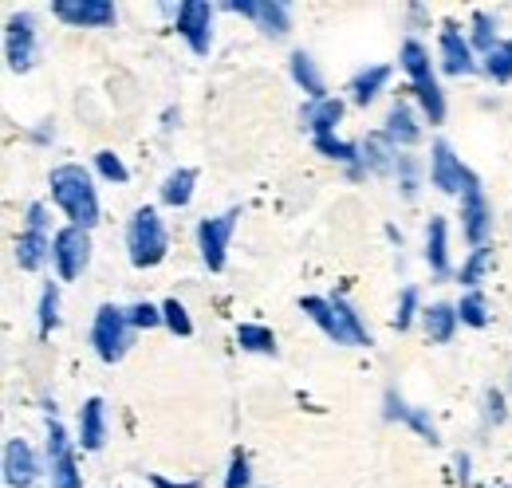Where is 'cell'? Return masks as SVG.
Wrapping results in <instances>:
<instances>
[{
	"mask_svg": "<svg viewBox=\"0 0 512 488\" xmlns=\"http://www.w3.org/2000/svg\"><path fill=\"white\" fill-rule=\"evenodd\" d=\"M48 193H52V205L67 217V225L75 229H95L103 221V205H99V189L87 166L79 162H60L52 166L48 174Z\"/></svg>",
	"mask_w": 512,
	"mask_h": 488,
	"instance_id": "cell-1",
	"label": "cell"
},
{
	"mask_svg": "<svg viewBox=\"0 0 512 488\" xmlns=\"http://www.w3.org/2000/svg\"><path fill=\"white\" fill-rule=\"evenodd\" d=\"M300 311L320 327L331 343H339V347H371L375 343L371 331H367V323H363V315L355 311V304L347 296H339V292H331V296H304Z\"/></svg>",
	"mask_w": 512,
	"mask_h": 488,
	"instance_id": "cell-2",
	"label": "cell"
},
{
	"mask_svg": "<svg viewBox=\"0 0 512 488\" xmlns=\"http://www.w3.org/2000/svg\"><path fill=\"white\" fill-rule=\"evenodd\" d=\"M170 252V229L162 221V213L154 205H142L134 209V217L127 221V256L138 272L146 268H158Z\"/></svg>",
	"mask_w": 512,
	"mask_h": 488,
	"instance_id": "cell-3",
	"label": "cell"
},
{
	"mask_svg": "<svg viewBox=\"0 0 512 488\" xmlns=\"http://www.w3.org/2000/svg\"><path fill=\"white\" fill-rule=\"evenodd\" d=\"M91 351L99 355V363L115 366L123 363V355L130 351V339H134V327L127 319V307L119 304H99L95 319H91Z\"/></svg>",
	"mask_w": 512,
	"mask_h": 488,
	"instance_id": "cell-4",
	"label": "cell"
},
{
	"mask_svg": "<svg viewBox=\"0 0 512 488\" xmlns=\"http://www.w3.org/2000/svg\"><path fill=\"white\" fill-rule=\"evenodd\" d=\"M44 457H48V485L83 488V469H79V461H75V437L67 433V426L60 418H48Z\"/></svg>",
	"mask_w": 512,
	"mask_h": 488,
	"instance_id": "cell-5",
	"label": "cell"
},
{
	"mask_svg": "<svg viewBox=\"0 0 512 488\" xmlns=\"http://www.w3.org/2000/svg\"><path fill=\"white\" fill-rule=\"evenodd\" d=\"M241 225V209H225L217 217H201L197 221V256L209 272H221L225 260H229V244H233V233Z\"/></svg>",
	"mask_w": 512,
	"mask_h": 488,
	"instance_id": "cell-6",
	"label": "cell"
},
{
	"mask_svg": "<svg viewBox=\"0 0 512 488\" xmlns=\"http://www.w3.org/2000/svg\"><path fill=\"white\" fill-rule=\"evenodd\" d=\"M457 201H461V209H457L461 237L469 241V248H485L489 237H493V205H489V193H485L477 174H469V182H465Z\"/></svg>",
	"mask_w": 512,
	"mask_h": 488,
	"instance_id": "cell-7",
	"label": "cell"
},
{
	"mask_svg": "<svg viewBox=\"0 0 512 488\" xmlns=\"http://www.w3.org/2000/svg\"><path fill=\"white\" fill-rule=\"evenodd\" d=\"M4 60L16 75L36 67V60H40V32H36V16L32 12H12L4 20Z\"/></svg>",
	"mask_w": 512,
	"mask_h": 488,
	"instance_id": "cell-8",
	"label": "cell"
},
{
	"mask_svg": "<svg viewBox=\"0 0 512 488\" xmlns=\"http://www.w3.org/2000/svg\"><path fill=\"white\" fill-rule=\"evenodd\" d=\"M91 264V233L87 229H75V225H64L56 229L52 237V268L60 280H79Z\"/></svg>",
	"mask_w": 512,
	"mask_h": 488,
	"instance_id": "cell-9",
	"label": "cell"
},
{
	"mask_svg": "<svg viewBox=\"0 0 512 488\" xmlns=\"http://www.w3.org/2000/svg\"><path fill=\"white\" fill-rule=\"evenodd\" d=\"M213 16H217V4H205V0H186V4H178L174 28H178V36L190 44L193 56H209V48H213Z\"/></svg>",
	"mask_w": 512,
	"mask_h": 488,
	"instance_id": "cell-10",
	"label": "cell"
},
{
	"mask_svg": "<svg viewBox=\"0 0 512 488\" xmlns=\"http://www.w3.org/2000/svg\"><path fill=\"white\" fill-rule=\"evenodd\" d=\"M217 8L253 20L260 36H268V40H284L292 32V4H284V0H237V4H217Z\"/></svg>",
	"mask_w": 512,
	"mask_h": 488,
	"instance_id": "cell-11",
	"label": "cell"
},
{
	"mask_svg": "<svg viewBox=\"0 0 512 488\" xmlns=\"http://www.w3.org/2000/svg\"><path fill=\"white\" fill-rule=\"evenodd\" d=\"M469 174H473V170L453 154V146H449L446 138H434V142H430V185H434L438 193L461 197Z\"/></svg>",
	"mask_w": 512,
	"mask_h": 488,
	"instance_id": "cell-12",
	"label": "cell"
},
{
	"mask_svg": "<svg viewBox=\"0 0 512 488\" xmlns=\"http://www.w3.org/2000/svg\"><path fill=\"white\" fill-rule=\"evenodd\" d=\"M4 485L8 488H36L40 485V477L48 473L44 465H40V457H36V449L24 441V437H8L4 441Z\"/></svg>",
	"mask_w": 512,
	"mask_h": 488,
	"instance_id": "cell-13",
	"label": "cell"
},
{
	"mask_svg": "<svg viewBox=\"0 0 512 488\" xmlns=\"http://www.w3.org/2000/svg\"><path fill=\"white\" fill-rule=\"evenodd\" d=\"M438 63H442V71L453 75V79H465V75L481 71V60H477L469 36H465L461 24H453V20L442 24V36H438Z\"/></svg>",
	"mask_w": 512,
	"mask_h": 488,
	"instance_id": "cell-14",
	"label": "cell"
},
{
	"mask_svg": "<svg viewBox=\"0 0 512 488\" xmlns=\"http://www.w3.org/2000/svg\"><path fill=\"white\" fill-rule=\"evenodd\" d=\"M52 16L64 28H111L119 8L111 0H52Z\"/></svg>",
	"mask_w": 512,
	"mask_h": 488,
	"instance_id": "cell-15",
	"label": "cell"
},
{
	"mask_svg": "<svg viewBox=\"0 0 512 488\" xmlns=\"http://www.w3.org/2000/svg\"><path fill=\"white\" fill-rule=\"evenodd\" d=\"M383 418L386 422H402V426L414 429V433H418L422 441H430V445H442V433H438V422L430 418V410H426V406H410V402L398 394V386H386Z\"/></svg>",
	"mask_w": 512,
	"mask_h": 488,
	"instance_id": "cell-16",
	"label": "cell"
},
{
	"mask_svg": "<svg viewBox=\"0 0 512 488\" xmlns=\"http://www.w3.org/2000/svg\"><path fill=\"white\" fill-rule=\"evenodd\" d=\"M398 154H402V150L386 138L383 130H375V134H367V138L359 142V170H363V174H375V178H394Z\"/></svg>",
	"mask_w": 512,
	"mask_h": 488,
	"instance_id": "cell-17",
	"label": "cell"
},
{
	"mask_svg": "<svg viewBox=\"0 0 512 488\" xmlns=\"http://www.w3.org/2000/svg\"><path fill=\"white\" fill-rule=\"evenodd\" d=\"M75 445L83 453H99L107 445V406L103 398H87L79 406V422H75Z\"/></svg>",
	"mask_w": 512,
	"mask_h": 488,
	"instance_id": "cell-18",
	"label": "cell"
},
{
	"mask_svg": "<svg viewBox=\"0 0 512 488\" xmlns=\"http://www.w3.org/2000/svg\"><path fill=\"white\" fill-rule=\"evenodd\" d=\"M383 134L398 146V150H410V146L422 142V115H418L406 99H394L390 111H386Z\"/></svg>",
	"mask_w": 512,
	"mask_h": 488,
	"instance_id": "cell-19",
	"label": "cell"
},
{
	"mask_svg": "<svg viewBox=\"0 0 512 488\" xmlns=\"http://www.w3.org/2000/svg\"><path fill=\"white\" fill-rule=\"evenodd\" d=\"M422 260H426V268H430L434 280H449V276H453L446 217H430V221H426V248H422Z\"/></svg>",
	"mask_w": 512,
	"mask_h": 488,
	"instance_id": "cell-20",
	"label": "cell"
},
{
	"mask_svg": "<svg viewBox=\"0 0 512 488\" xmlns=\"http://www.w3.org/2000/svg\"><path fill=\"white\" fill-rule=\"evenodd\" d=\"M52 237H56V233H32V229H20L16 241H12L16 268H20V272H40L44 264H52Z\"/></svg>",
	"mask_w": 512,
	"mask_h": 488,
	"instance_id": "cell-21",
	"label": "cell"
},
{
	"mask_svg": "<svg viewBox=\"0 0 512 488\" xmlns=\"http://www.w3.org/2000/svg\"><path fill=\"white\" fill-rule=\"evenodd\" d=\"M343 115H347V103H343L339 95H327L320 103H304V107H300V122H304V130H308L312 138L335 134Z\"/></svg>",
	"mask_w": 512,
	"mask_h": 488,
	"instance_id": "cell-22",
	"label": "cell"
},
{
	"mask_svg": "<svg viewBox=\"0 0 512 488\" xmlns=\"http://www.w3.org/2000/svg\"><path fill=\"white\" fill-rule=\"evenodd\" d=\"M288 75H292V83L304 91V103L327 99V83H323L320 67H316V60H312L304 48H296V52L288 56Z\"/></svg>",
	"mask_w": 512,
	"mask_h": 488,
	"instance_id": "cell-23",
	"label": "cell"
},
{
	"mask_svg": "<svg viewBox=\"0 0 512 488\" xmlns=\"http://www.w3.org/2000/svg\"><path fill=\"white\" fill-rule=\"evenodd\" d=\"M390 67L386 63H371V67H363V71H355V79L347 83V99L355 103V107H371L379 95L386 91V83H390Z\"/></svg>",
	"mask_w": 512,
	"mask_h": 488,
	"instance_id": "cell-24",
	"label": "cell"
},
{
	"mask_svg": "<svg viewBox=\"0 0 512 488\" xmlns=\"http://www.w3.org/2000/svg\"><path fill=\"white\" fill-rule=\"evenodd\" d=\"M457 327H461V319H457V304H446V300H438V304L422 307V331H426V339L430 343H453V335H457Z\"/></svg>",
	"mask_w": 512,
	"mask_h": 488,
	"instance_id": "cell-25",
	"label": "cell"
},
{
	"mask_svg": "<svg viewBox=\"0 0 512 488\" xmlns=\"http://www.w3.org/2000/svg\"><path fill=\"white\" fill-rule=\"evenodd\" d=\"M398 67L406 71L410 87H414V83H426V79H438V75H434V60H430V48H426L422 40H414V36L402 40V48H398Z\"/></svg>",
	"mask_w": 512,
	"mask_h": 488,
	"instance_id": "cell-26",
	"label": "cell"
},
{
	"mask_svg": "<svg viewBox=\"0 0 512 488\" xmlns=\"http://www.w3.org/2000/svg\"><path fill=\"white\" fill-rule=\"evenodd\" d=\"M193 189H197V170H193V166H178V170H170V174L162 178L158 197H162L166 209H186L193 201Z\"/></svg>",
	"mask_w": 512,
	"mask_h": 488,
	"instance_id": "cell-27",
	"label": "cell"
},
{
	"mask_svg": "<svg viewBox=\"0 0 512 488\" xmlns=\"http://www.w3.org/2000/svg\"><path fill=\"white\" fill-rule=\"evenodd\" d=\"M410 95H414V103H418V111H422V119L430 122V126H442L446 122V91H442V83L438 79H426V83H414L410 87Z\"/></svg>",
	"mask_w": 512,
	"mask_h": 488,
	"instance_id": "cell-28",
	"label": "cell"
},
{
	"mask_svg": "<svg viewBox=\"0 0 512 488\" xmlns=\"http://www.w3.org/2000/svg\"><path fill=\"white\" fill-rule=\"evenodd\" d=\"M489 268H493V244H485V248H473V252L461 260V268L453 272V280H457L465 292H477Z\"/></svg>",
	"mask_w": 512,
	"mask_h": 488,
	"instance_id": "cell-29",
	"label": "cell"
},
{
	"mask_svg": "<svg viewBox=\"0 0 512 488\" xmlns=\"http://www.w3.org/2000/svg\"><path fill=\"white\" fill-rule=\"evenodd\" d=\"M312 146H316V154H323L327 162H335L343 170L359 166V142H343L339 134H323V138H312Z\"/></svg>",
	"mask_w": 512,
	"mask_h": 488,
	"instance_id": "cell-30",
	"label": "cell"
},
{
	"mask_svg": "<svg viewBox=\"0 0 512 488\" xmlns=\"http://www.w3.org/2000/svg\"><path fill=\"white\" fill-rule=\"evenodd\" d=\"M237 347L241 351H249V355H276V335H272V327H264V323H241L237 327Z\"/></svg>",
	"mask_w": 512,
	"mask_h": 488,
	"instance_id": "cell-31",
	"label": "cell"
},
{
	"mask_svg": "<svg viewBox=\"0 0 512 488\" xmlns=\"http://www.w3.org/2000/svg\"><path fill=\"white\" fill-rule=\"evenodd\" d=\"M457 319H461V327H473V331H481V327H489V300H485V292L477 288V292H461V300H457Z\"/></svg>",
	"mask_w": 512,
	"mask_h": 488,
	"instance_id": "cell-32",
	"label": "cell"
},
{
	"mask_svg": "<svg viewBox=\"0 0 512 488\" xmlns=\"http://www.w3.org/2000/svg\"><path fill=\"white\" fill-rule=\"evenodd\" d=\"M481 71L493 83H512V40H497L485 56H481Z\"/></svg>",
	"mask_w": 512,
	"mask_h": 488,
	"instance_id": "cell-33",
	"label": "cell"
},
{
	"mask_svg": "<svg viewBox=\"0 0 512 488\" xmlns=\"http://www.w3.org/2000/svg\"><path fill=\"white\" fill-rule=\"evenodd\" d=\"M394 182H398V193H402V201H414L418 197V189H422V162L414 158V154H398V166H394Z\"/></svg>",
	"mask_w": 512,
	"mask_h": 488,
	"instance_id": "cell-34",
	"label": "cell"
},
{
	"mask_svg": "<svg viewBox=\"0 0 512 488\" xmlns=\"http://www.w3.org/2000/svg\"><path fill=\"white\" fill-rule=\"evenodd\" d=\"M414 319H422V296H418V288H414V284H406V288L398 292V304H394L390 323H394V331L402 335V331H410V327H414Z\"/></svg>",
	"mask_w": 512,
	"mask_h": 488,
	"instance_id": "cell-35",
	"label": "cell"
},
{
	"mask_svg": "<svg viewBox=\"0 0 512 488\" xmlns=\"http://www.w3.org/2000/svg\"><path fill=\"white\" fill-rule=\"evenodd\" d=\"M497 40H501V36H497V20H493L489 12H473V16H469V44H473L477 60H481Z\"/></svg>",
	"mask_w": 512,
	"mask_h": 488,
	"instance_id": "cell-36",
	"label": "cell"
},
{
	"mask_svg": "<svg viewBox=\"0 0 512 488\" xmlns=\"http://www.w3.org/2000/svg\"><path fill=\"white\" fill-rule=\"evenodd\" d=\"M36 327H40V339L60 327V284H44L40 307H36Z\"/></svg>",
	"mask_w": 512,
	"mask_h": 488,
	"instance_id": "cell-37",
	"label": "cell"
},
{
	"mask_svg": "<svg viewBox=\"0 0 512 488\" xmlns=\"http://www.w3.org/2000/svg\"><path fill=\"white\" fill-rule=\"evenodd\" d=\"M95 174H99L103 182H111V185H127L130 182L127 162H123L115 150H95Z\"/></svg>",
	"mask_w": 512,
	"mask_h": 488,
	"instance_id": "cell-38",
	"label": "cell"
},
{
	"mask_svg": "<svg viewBox=\"0 0 512 488\" xmlns=\"http://www.w3.org/2000/svg\"><path fill=\"white\" fill-rule=\"evenodd\" d=\"M162 323H166V331H170V335H182V339H190V335H193L190 307L182 304V300H178V296H174V300H166V304H162Z\"/></svg>",
	"mask_w": 512,
	"mask_h": 488,
	"instance_id": "cell-39",
	"label": "cell"
},
{
	"mask_svg": "<svg viewBox=\"0 0 512 488\" xmlns=\"http://www.w3.org/2000/svg\"><path fill=\"white\" fill-rule=\"evenodd\" d=\"M127 319L134 331H154V327H166L162 323V304H150V300H138L127 307Z\"/></svg>",
	"mask_w": 512,
	"mask_h": 488,
	"instance_id": "cell-40",
	"label": "cell"
},
{
	"mask_svg": "<svg viewBox=\"0 0 512 488\" xmlns=\"http://www.w3.org/2000/svg\"><path fill=\"white\" fill-rule=\"evenodd\" d=\"M225 488H253V461L245 449H233L229 469H225Z\"/></svg>",
	"mask_w": 512,
	"mask_h": 488,
	"instance_id": "cell-41",
	"label": "cell"
},
{
	"mask_svg": "<svg viewBox=\"0 0 512 488\" xmlns=\"http://www.w3.org/2000/svg\"><path fill=\"white\" fill-rule=\"evenodd\" d=\"M485 422L489 426H505L509 422V398L501 386H489L485 390Z\"/></svg>",
	"mask_w": 512,
	"mask_h": 488,
	"instance_id": "cell-42",
	"label": "cell"
},
{
	"mask_svg": "<svg viewBox=\"0 0 512 488\" xmlns=\"http://www.w3.org/2000/svg\"><path fill=\"white\" fill-rule=\"evenodd\" d=\"M24 229H32V233H52V209H48L44 201H28V209H24Z\"/></svg>",
	"mask_w": 512,
	"mask_h": 488,
	"instance_id": "cell-43",
	"label": "cell"
},
{
	"mask_svg": "<svg viewBox=\"0 0 512 488\" xmlns=\"http://www.w3.org/2000/svg\"><path fill=\"white\" fill-rule=\"evenodd\" d=\"M453 477H457V485H461V488H469V477H473V461H469V453H465V449L453 457Z\"/></svg>",
	"mask_w": 512,
	"mask_h": 488,
	"instance_id": "cell-44",
	"label": "cell"
},
{
	"mask_svg": "<svg viewBox=\"0 0 512 488\" xmlns=\"http://www.w3.org/2000/svg\"><path fill=\"white\" fill-rule=\"evenodd\" d=\"M28 138H32L36 146H52V142H56V126H52V122H40V126H36Z\"/></svg>",
	"mask_w": 512,
	"mask_h": 488,
	"instance_id": "cell-45",
	"label": "cell"
},
{
	"mask_svg": "<svg viewBox=\"0 0 512 488\" xmlns=\"http://www.w3.org/2000/svg\"><path fill=\"white\" fill-rule=\"evenodd\" d=\"M150 485L154 488H201L197 481H170V477H162V473H150Z\"/></svg>",
	"mask_w": 512,
	"mask_h": 488,
	"instance_id": "cell-46",
	"label": "cell"
},
{
	"mask_svg": "<svg viewBox=\"0 0 512 488\" xmlns=\"http://www.w3.org/2000/svg\"><path fill=\"white\" fill-rule=\"evenodd\" d=\"M178 122H182V111H178V107H166V111H162V134H174Z\"/></svg>",
	"mask_w": 512,
	"mask_h": 488,
	"instance_id": "cell-47",
	"label": "cell"
},
{
	"mask_svg": "<svg viewBox=\"0 0 512 488\" xmlns=\"http://www.w3.org/2000/svg\"><path fill=\"white\" fill-rule=\"evenodd\" d=\"M493 488H509V485H493Z\"/></svg>",
	"mask_w": 512,
	"mask_h": 488,
	"instance_id": "cell-48",
	"label": "cell"
}]
</instances>
